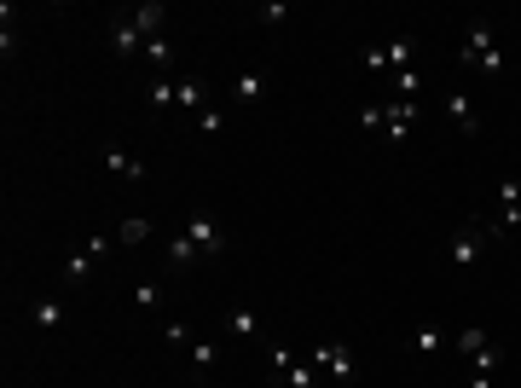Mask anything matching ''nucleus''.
<instances>
[{
    "label": "nucleus",
    "mask_w": 521,
    "mask_h": 388,
    "mask_svg": "<svg viewBox=\"0 0 521 388\" xmlns=\"http://www.w3.org/2000/svg\"><path fill=\"white\" fill-rule=\"evenodd\" d=\"M493 238H498V226L486 221V214H469V221L452 232V244H446L452 273H476V261L486 255V244H493Z\"/></svg>",
    "instance_id": "nucleus-1"
},
{
    "label": "nucleus",
    "mask_w": 521,
    "mask_h": 388,
    "mask_svg": "<svg viewBox=\"0 0 521 388\" xmlns=\"http://www.w3.org/2000/svg\"><path fill=\"white\" fill-rule=\"evenodd\" d=\"M417 99H388V104H359V128H383L388 139H400V134H412V122H417Z\"/></svg>",
    "instance_id": "nucleus-2"
},
{
    "label": "nucleus",
    "mask_w": 521,
    "mask_h": 388,
    "mask_svg": "<svg viewBox=\"0 0 521 388\" xmlns=\"http://www.w3.org/2000/svg\"><path fill=\"white\" fill-rule=\"evenodd\" d=\"M457 58H464L469 70H481V75H498L504 70V46H498V29L493 24H476L464 35V46H457Z\"/></svg>",
    "instance_id": "nucleus-3"
},
{
    "label": "nucleus",
    "mask_w": 521,
    "mask_h": 388,
    "mask_svg": "<svg viewBox=\"0 0 521 388\" xmlns=\"http://www.w3.org/2000/svg\"><path fill=\"white\" fill-rule=\"evenodd\" d=\"M457 353L469 360V371H486V377L498 371V348H493V336H486L481 324H464V331H457Z\"/></svg>",
    "instance_id": "nucleus-4"
},
{
    "label": "nucleus",
    "mask_w": 521,
    "mask_h": 388,
    "mask_svg": "<svg viewBox=\"0 0 521 388\" xmlns=\"http://www.w3.org/2000/svg\"><path fill=\"white\" fill-rule=\"evenodd\" d=\"M313 365H319V371H330V377H336L342 388L359 377V353L347 348V343H319V348H313Z\"/></svg>",
    "instance_id": "nucleus-5"
},
{
    "label": "nucleus",
    "mask_w": 521,
    "mask_h": 388,
    "mask_svg": "<svg viewBox=\"0 0 521 388\" xmlns=\"http://www.w3.org/2000/svg\"><path fill=\"white\" fill-rule=\"evenodd\" d=\"M412 58H417V41H371L366 46V70H412Z\"/></svg>",
    "instance_id": "nucleus-6"
},
{
    "label": "nucleus",
    "mask_w": 521,
    "mask_h": 388,
    "mask_svg": "<svg viewBox=\"0 0 521 388\" xmlns=\"http://www.w3.org/2000/svg\"><path fill=\"white\" fill-rule=\"evenodd\" d=\"M110 244H116V238H105V232H87V244H82V250H70V261H65V278H70V284H82V278L99 267V261L110 255Z\"/></svg>",
    "instance_id": "nucleus-7"
},
{
    "label": "nucleus",
    "mask_w": 521,
    "mask_h": 388,
    "mask_svg": "<svg viewBox=\"0 0 521 388\" xmlns=\"http://www.w3.org/2000/svg\"><path fill=\"white\" fill-rule=\"evenodd\" d=\"M185 238L197 244V255H203V261H215L220 250H226V232H220V221H215L209 209H197L192 221H185Z\"/></svg>",
    "instance_id": "nucleus-8"
},
{
    "label": "nucleus",
    "mask_w": 521,
    "mask_h": 388,
    "mask_svg": "<svg viewBox=\"0 0 521 388\" xmlns=\"http://www.w3.org/2000/svg\"><path fill=\"white\" fill-rule=\"evenodd\" d=\"M486 221L498 226V238L504 232H521V180H510V174L498 180V209L486 214Z\"/></svg>",
    "instance_id": "nucleus-9"
},
{
    "label": "nucleus",
    "mask_w": 521,
    "mask_h": 388,
    "mask_svg": "<svg viewBox=\"0 0 521 388\" xmlns=\"http://www.w3.org/2000/svg\"><path fill=\"white\" fill-rule=\"evenodd\" d=\"M446 122L464 139H481V116H476V104H469V93H457V87H446Z\"/></svg>",
    "instance_id": "nucleus-10"
},
{
    "label": "nucleus",
    "mask_w": 521,
    "mask_h": 388,
    "mask_svg": "<svg viewBox=\"0 0 521 388\" xmlns=\"http://www.w3.org/2000/svg\"><path fill=\"white\" fill-rule=\"evenodd\" d=\"M110 46H116L122 58H134V53H145V35H139V24L128 18V12H116L110 18Z\"/></svg>",
    "instance_id": "nucleus-11"
},
{
    "label": "nucleus",
    "mask_w": 521,
    "mask_h": 388,
    "mask_svg": "<svg viewBox=\"0 0 521 388\" xmlns=\"http://www.w3.org/2000/svg\"><path fill=\"white\" fill-rule=\"evenodd\" d=\"M266 93H273V75H266V70H249V75L232 82V104H244V111H249V104H261Z\"/></svg>",
    "instance_id": "nucleus-12"
},
{
    "label": "nucleus",
    "mask_w": 521,
    "mask_h": 388,
    "mask_svg": "<svg viewBox=\"0 0 521 388\" xmlns=\"http://www.w3.org/2000/svg\"><path fill=\"white\" fill-rule=\"evenodd\" d=\"M226 331L244 336V343H266V324H261L255 307H232V313H226Z\"/></svg>",
    "instance_id": "nucleus-13"
},
{
    "label": "nucleus",
    "mask_w": 521,
    "mask_h": 388,
    "mask_svg": "<svg viewBox=\"0 0 521 388\" xmlns=\"http://www.w3.org/2000/svg\"><path fill=\"white\" fill-rule=\"evenodd\" d=\"M128 18L139 24V35H145V41H156V35H163V24H168V6H163V0H145V6H128Z\"/></svg>",
    "instance_id": "nucleus-14"
},
{
    "label": "nucleus",
    "mask_w": 521,
    "mask_h": 388,
    "mask_svg": "<svg viewBox=\"0 0 521 388\" xmlns=\"http://www.w3.org/2000/svg\"><path fill=\"white\" fill-rule=\"evenodd\" d=\"M99 157H105V168H110V174H122V180H145V163H134L122 145H105Z\"/></svg>",
    "instance_id": "nucleus-15"
},
{
    "label": "nucleus",
    "mask_w": 521,
    "mask_h": 388,
    "mask_svg": "<svg viewBox=\"0 0 521 388\" xmlns=\"http://www.w3.org/2000/svg\"><path fill=\"white\" fill-rule=\"evenodd\" d=\"M163 261H168L174 273H185V267H192V261H197V244L185 238V232H174V238H168V250H163Z\"/></svg>",
    "instance_id": "nucleus-16"
},
{
    "label": "nucleus",
    "mask_w": 521,
    "mask_h": 388,
    "mask_svg": "<svg viewBox=\"0 0 521 388\" xmlns=\"http://www.w3.org/2000/svg\"><path fill=\"white\" fill-rule=\"evenodd\" d=\"M446 348V336H440V324L435 319H423L417 331H412V353H423V360H429V353H440Z\"/></svg>",
    "instance_id": "nucleus-17"
},
{
    "label": "nucleus",
    "mask_w": 521,
    "mask_h": 388,
    "mask_svg": "<svg viewBox=\"0 0 521 388\" xmlns=\"http://www.w3.org/2000/svg\"><path fill=\"white\" fill-rule=\"evenodd\" d=\"M273 365L290 377V388H313V371H307L302 360H290V348H273Z\"/></svg>",
    "instance_id": "nucleus-18"
},
{
    "label": "nucleus",
    "mask_w": 521,
    "mask_h": 388,
    "mask_svg": "<svg viewBox=\"0 0 521 388\" xmlns=\"http://www.w3.org/2000/svg\"><path fill=\"white\" fill-rule=\"evenodd\" d=\"M134 307H139V313H163V284H156V278H139V284H134Z\"/></svg>",
    "instance_id": "nucleus-19"
},
{
    "label": "nucleus",
    "mask_w": 521,
    "mask_h": 388,
    "mask_svg": "<svg viewBox=\"0 0 521 388\" xmlns=\"http://www.w3.org/2000/svg\"><path fill=\"white\" fill-rule=\"evenodd\" d=\"M145 65H151V70H168V65H174V46H168V35L145 41Z\"/></svg>",
    "instance_id": "nucleus-20"
},
{
    "label": "nucleus",
    "mask_w": 521,
    "mask_h": 388,
    "mask_svg": "<svg viewBox=\"0 0 521 388\" xmlns=\"http://www.w3.org/2000/svg\"><path fill=\"white\" fill-rule=\"evenodd\" d=\"M145 238H151V221H139V214H128L116 226V244H145Z\"/></svg>",
    "instance_id": "nucleus-21"
},
{
    "label": "nucleus",
    "mask_w": 521,
    "mask_h": 388,
    "mask_svg": "<svg viewBox=\"0 0 521 388\" xmlns=\"http://www.w3.org/2000/svg\"><path fill=\"white\" fill-rule=\"evenodd\" d=\"M163 343H168V348H185V353H192V343H197V336H192V324L168 319V324H163Z\"/></svg>",
    "instance_id": "nucleus-22"
},
{
    "label": "nucleus",
    "mask_w": 521,
    "mask_h": 388,
    "mask_svg": "<svg viewBox=\"0 0 521 388\" xmlns=\"http://www.w3.org/2000/svg\"><path fill=\"white\" fill-rule=\"evenodd\" d=\"M35 324H41V331H53V324H65V302H41V307H35Z\"/></svg>",
    "instance_id": "nucleus-23"
},
{
    "label": "nucleus",
    "mask_w": 521,
    "mask_h": 388,
    "mask_svg": "<svg viewBox=\"0 0 521 388\" xmlns=\"http://www.w3.org/2000/svg\"><path fill=\"white\" fill-rule=\"evenodd\" d=\"M417 87H423V70H400V99H417Z\"/></svg>",
    "instance_id": "nucleus-24"
},
{
    "label": "nucleus",
    "mask_w": 521,
    "mask_h": 388,
    "mask_svg": "<svg viewBox=\"0 0 521 388\" xmlns=\"http://www.w3.org/2000/svg\"><path fill=\"white\" fill-rule=\"evenodd\" d=\"M192 365L197 371H215V348L209 343H192Z\"/></svg>",
    "instance_id": "nucleus-25"
},
{
    "label": "nucleus",
    "mask_w": 521,
    "mask_h": 388,
    "mask_svg": "<svg viewBox=\"0 0 521 388\" xmlns=\"http://www.w3.org/2000/svg\"><path fill=\"white\" fill-rule=\"evenodd\" d=\"M0 18H6V24H0V46H6V53H12V46H18V29H12V6L0 12Z\"/></svg>",
    "instance_id": "nucleus-26"
},
{
    "label": "nucleus",
    "mask_w": 521,
    "mask_h": 388,
    "mask_svg": "<svg viewBox=\"0 0 521 388\" xmlns=\"http://www.w3.org/2000/svg\"><path fill=\"white\" fill-rule=\"evenodd\" d=\"M255 18H261V24H284V18H290V12H284V6H278V0H266V6L255 12Z\"/></svg>",
    "instance_id": "nucleus-27"
},
{
    "label": "nucleus",
    "mask_w": 521,
    "mask_h": 388,
    "mask_svg": "<svg viewBox=\"0 0 521 388\" xmlns=\"http://www.w3.org/2000/svg\"><path fill=\"white\" fill-rule=\"evenodd\" d=\"M197 122H203V134H220V128H226V111H203Z\"/></svg>",
    "instance_id": "nucleus-28"
},
{
    "label": "nucleus",
    "mask_w": 521,
    "mask_h": 388,
    "mask_svg": "<svg viewBox=\"0 0 521 388\" xmlns=\"http://www.w3.org/2000/svg\"><path fill=\"white\" fill-rule=\"evenodd\" d=\"M151 104H174V82H151Z\"/></svg>",
    "instance_id": "nucleus-29"
},
{
    "label": "nucleus",
    "mask_w": 521,
    "mask_h": 388,
    "mask_svg": "<svg viewBox=\"0 0 521 388\" xmlns=\"http://www.w3.org/2000/svg\"><path fill=\"white\" fill-rule=\"evenodd\" d=\"M469 388H493V377H486V371H469Z\"/></svg>",
    "instance_id": "nucleus-30"
}]
</instances>
